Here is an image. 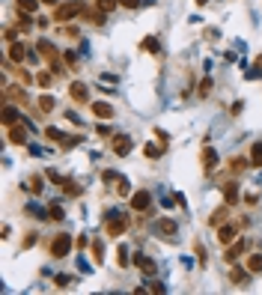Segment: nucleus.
Masks as SVG:
<instances>
[{"label":"nucleus","mask_w":262,"mask_h":295,"mask_svg":"<svg viewBox=\"0 0 262 295\" xmlns=\"http://www.w3.org/2000/svg\"><path fill=\"white\" fill-rule=\"evenodd\" d=\"M39 0H18V12H36Z\"/></svg>","instance_id":"obj_24"},{"label":"nucleus","mask_w":262,"mask_h":295,"mask_svg":"<svg viewBox=\"0 0 262 295\" xmlns=\"http://www.w3.org/2000/svg\"><path fill=\"white\" fill-rule=\"evenodd\" d=\"M104 15H107V12H101V9H84V18H87L89 24H95V27H101V24L107 21Z\"/></svg>","instance_id":"obj_12"},{"label":"nucleus","mask_w":262,"mask_h":295,"mask_svg":"<svg viewBox=\"0 0 262 295\" xmlns=\"http://www.w3.org/2000/svg\"><path fill=\"white\" fill-rule=\"evenodd\" d=\"M236 236H239V230H236L233 224H221V227H218V242H221V245H233Z\"/></svg>","instance_id":"obj_5"},{"label":"nucleus","mask_w":262,"mask_h":295,"mask_svg":"<svg viewBox=\"0 0 262 295\" xmlns=\"http://www.w3.org/2000/svg\"><path fill=\"white\" fill-rule=\"evenodd\" d=\"M251 164H254V167H262V140L251 146Z\"/></svg>","instance_id":"obj_19"},{"label":"nucleus","mask_w":262,"mask_h":295,"mask_svg":"<svg viewBox=\"0 0 262 295\" xmlns=\"http://www.w3.org/2000/svg\"><path fill=\"white\" fill-rule=\"evenodd\" d=\"M113 152H116L119 158H125V155L131 152V140H128L125 134H116V137H113Z\"/></svg>","instance_id":"obj_7"},{"label":"nucleus","mask_w":262,"mask_h":295,"mask_svg":"<svg viewBox=\"0 0 262 295\" xmlns=\"http://www.w3.org/2000/svg\"><path fill=\"white\" fill-rule=\"evenodd\" d=\"M54 284H57L60 290H66V287L72 284V278H66V275H57V281H54Z\"/></svg>","instance_id":"obj_37"},{"label":"nucleus","mask_w":262,"mask_h":295,"mask_svg":"<svg viewBox=\"0 0 262 295\" xmlns=\"http://www.w3.org/2000/svg\"><path fill=\"white\" fill-rule=\"evenodd\" d=\"M24 57H27L24 45H21V42H12V45H9V60H12V63H21Z\"/></svg>","instance_id":"obj_16"},{"label":"nucleus","mask_w":262,"mask_h":295,"mask_svg":"<svg viewBox=\"0 0 262 295\" xmlns=\"http://www.w3.org/2000/svg\"><path fill=\"white\" fill-rule=\"evenodd\" d=\"M158 230H161V233H167V236H173V233H176V221L161 218V221H158Z\"/></svg>","instance_id":"obj_23"},{"label":"nucleus","mask_w":262,"mask_h":295,"mask_svg":"<svg viewBox=\"0 0 262 295\" xmlns=\"http://www.w3.org/2000/svg\"><path fill=\"white\" fill-rule=\"evenodd\" d=\"M212 93V78H203V84H200V96H209Z\"/></svg>","instance_id":"obj_34"},{"label":"nucleus","mask_w":262,"mask_h":295,"mask_svg":"<svg viewBox=\"0 0 262 295\" xmlns=\"http://www.w3.org/2000/svg\"><path fill=\"white\" fill-rule=\"evenodd\" d=\"M215 167H218V152L206 146V149H203V170H206V173H212Z\"/></svg>","instance_id":"obj_11"},{"label":"nucleus","mask_w":262,"mask_h":295,"mask_svg":"<svg viewBox=\"0 0 262 295\" xmlns=\"http://www.w3.org/2000/svg\"><path fill=\"white\" fill-rule=\"evenodd\" d=\"M51 221H63V209L60 206H51V215H48Z\"/></svg>","instance_id":"obj_36"},{"label":"nucleus","mask_w":262,"mask_h":295,"mask_svg":"<svg viewBox=\"0 0 262 295\" xmlns=\"http://www.w3.org/2000/svg\"><path fill=\"white\" fill-rule=\"evenodd\" d=\"M39 3H45V6H54V3H57V0H39Z\"/></svg>","instance_id":"obj_45"},{"label":"nucleus","mask_w":262,"mask_h":295,"mask_svg":"<svg viewBox=\"0 0 262 295\" xmlns=\"http://www.w3.org/2000/svg\"><path fill=\"white\" fill-rule=\"evenodd\" d=\"M227 215H230V206L224 203L221 209H215V212H212V218H209V227H221V224L227 221Z\"/></svg>","instance_id":"obj_14"},{"label":"nucleus","mask_w":262,"mask_h":295,"mask_svg":"<svg viewBox=\"0 0 262 295\" xmlns=\"http://www.w3.org/2000/svg\"><path fill=\"white\" fill-rule=\"evenodd\" d=\"M92 116H98V119H113V104H110V101H92Z\"/></svg>","instance_id":"obj_6"},{"label":"nucleus","mask_w":262,"mask_h":295,"mask_svg":"<svg viewBox=\"0 0 262 295\" xmlns=\"http://www.w3.org/2000/svg\"><path fill=\"white\" fill-rule=\"evenodd\" d=\"M9 143H18V146H24V143H27V131H24L21 125H15V128L9 131Z\"/></svg>","instance_id":"obj_17"},{"label":"nucleus","mask_w":262,"mask_h":295,"mask_svg":"<svg viewBox=\"0 0 262 295\" xmlns=\"http://www.w3.org/2000/svg\"><path fill=\"white\" fill-rule=\"evenodd\" d=\"M36 81H39L42 87H51V81H54V78H51V75H45V72H39V78H36Z\"/></svg>","instance_id":"obj_38"},{"label":"nucleus","mask_w":262,"mask_h":295,"mask_svg":"<svg viewBox=\"0 0 262 295\" xmlns=\"http://www.w3.org/2000/svg\"><path fill=\"white\" fill-rule=\"evenodd\" d=\"M248 272H251V275L262 272V254H251V257H248Z\"/></svg>","instance_id":"obj_18"},{"label":"nucleus","mask_w":262,"mask_h":295,"mask_svg":"<svg viewBox=\"0 0 262 295\" xmlns=\"http://www.w3.org/2000/svg\"><path fill=\"white\" fill-rule=\"evenodd\" d=\"M119 3H122L125 9H137V6H140V0H119Z\"/></svg>","instance_id":"obj_43"},{"label":"nucleus","mask_w":262,"mask_h":295,"mask_svg":"<svg viewBox=\"0 0 262 295\" xmlns=\"http://www.w3.org/2000/svg\"><path fill=\"white\" fill-rule=\"evenodd\" d=\"M224 203L227 206H236L239 203V185H233V182L224 185Z\"/></svg>","instance_id":"obj_13"},{"label":"nucleus","mask_w":262,"mask_h":295,"mask_svg":"<svg viewBox=\"0 0 262 295\" xmlns=\"http://www.w3.org/2000/svg\"><path fill=\"white\" fill-rule=\"evenodd\" d=\"M30 24H33V18H30V12H21L18 15V21H15V27L24 33V30H30Z\"/></svg>","instance_id":"obj_21"},{"label":"nucleus","mask_w":262,"mask_h":295,"mask_svg":"<svg viewBox=\"0 0 262 295\" xmlns=\"http://www.w3.org/2000/svg\"><path fill=\"white\" fill-rule=\"evenodd\" d=\"M206 3H209V0H197V6H206Z\"/></svg>","instance_id":"obj_46"},{"label":"nucleus","mask_w":262,"mask_h":295,"mask_svg":"<svg viewBox=\"0 0 262 295\" xmlns=\"http://www.w3.org/2000/svg\"><path fill=\"white\" fill-rule=\"evenodd\" d=\"M143 51L158 54V39H155V36H146V39H143Z\"/></svg>","instance_id":"obj_26"},{"label":"nucleus","mask_w":262,"mask_h":295,"mask_svg":"<svg viewBox=\"0 0 262 295\" xmlns=\"http://www.w3.org/2000/svg\"><path fill=\"white\" fill-rule=\"evenodd\" d=\"M39 107H42L45 113H48V110H54V98H51V96H42V98H39Z\"/></svg>","instance_id":"obj_29"},{"label":"nucleus","mask_w":262,"mask_h":295,"mask_svg":"<svg viewBox=\"0 0 262 295\" xmlns=\"http://www.w3.org/2000/svg\"><path fill=\"white\" fill-rule=\"evenodd\" d=\"M119 266H128V251L125 248H119V260H116Z\"/></svg>","instance_id":"obj_40"},{"label":"nucleus","mask_w":262,"mask_h":295,"mask_svg":"<svg viewBox=\"0 0 262 295\" xmlns=\"http://www.w3.org/2000/svg\"><path fill=\"white\" fill-rule=\"evenodd\" d=\"M95 6H98L101 12H113V9L122 6V3H119V0H95Z\"/></svg>","instance_id":"obj_25"},{"label":"nucleus","mask_w":262,"mask_h":295,"mask_svg":"<svg viewBox=\"0 0 262 295\" xmlns=\"http://www.w3.org/2000/svg\"><path fill=\"white\" fill-rule=\"evenodd\" d=\"M128 191H131L128 182H125V179H116V194H119V197H128Z\"/></svg>","instance_id":"obj_31"},{"label":"nucleus","mask_w":262,"mask_h":295,"mask_svg":"<svg viewBox=\"0 0 262 295\" xmlns=\"http://www.w3.org/2000/svg\"><path fill=\"white\" fill-rule=\"evenodd\" d=\"M245 167H248V161H245V158H230V170H233V173H242Z\"/></svg>","instance_id":"obj_28"},{"label":"nucleus","mask_w":262,"mask_h":295,"mask_svg":"<svg viewBox=\"0 0 262 295\" xmlns=\"http://www.w3.org/2000/svg\"><path fill=\"white\" fill-rule=\"evenodd\" d=\"M248 251V239H242L239 245H233V248H227V254H224V260L227 263H236V260H242V254Z\"/></svg>","instance_id":"obj_9"},{"label":"nucleus","mask_w":262,"mask_h":295,"mask_svg":"<svg viewBox=\"0 0 262 295\" xmlns=\"http://www.w3.org/2000/svg\"><path fill=\"white\" fill-rule=\"evenodd\" d=\"M134 263H137V269H140L143 275H155V272H158V266H155L149 257H140V254H137V257H134Z\"/></svg>","instance_id":"obj_15"},{"label":"nucleus","mask_w":262,"mask_h":295,"mask_svg":"<svg viewBox=\"0 0 262 295\" xmlns=\"http://www.w3.org/2000/svg\"><path fill=\"white\" fill-rule=\"evenodd\" d=\"M161 149H167V146H161V143H158V146H152V143H149V146H146L143 152H146L149 158H158V155H161Z\"/></svg>","instance_id":"obj_30"},{"label":"nucleus","mask_w":262,"mask_h":295,"mask_svg":"<svg viewBox=\"0 0 262 295\" xmlns=\"http://www.w3.org/2000/svg\"><path fill=\"white\" fill-rule=\"evenodd\" d=\"M254 66H257V69L262 72V57H257V63H254Z\"/></svg>","instance_id":"obj_44"},{"label":"nucleus","mask_w":262,"mask_h":295,"mask_svg":"<svg viewBox=\"0 0 262 295\" xmlns=\"http://www.w3.org/2000/svg\"><path fill=\"white\" fill-rule=\"evenodd\" d=\"M48 179H51V182H57V185H63V182H66V179H63L60 173H54V170H48Z\"/></svg>","instance_id":"obj_39"},{"label":"nucleus","mask_w":262,"mask_h":295,"mask_svg":"<svg viewBox=\"0 0 262 295\" xmlns=\"http://www.w3.org/2000/svg\"><path fill=\"white\" fill-rule=\"evenodd\" d=\"M30 191H33V194H39V191H42V179H39V176H33V179H30Z\"/></svg>","instance_id":"obj_35"},{"label":"nucleus","mask_w":262,"mask_h":295,"mask_svg":"<svg viewBox=\"0 0 262 295\" xmlns=\"http://www.w3.org/2000/svg\"><path fill=\"white\" fill-rule=\"evenodd\" d=\"M45 137H51V140H60V143H63V140H66V134H63V131H60V128H51V125H48V128H45Z\"/></svg>","instance_id":"obj_27"},{"label":"nucleus","mask_w":262,"mask_h":295,"mask_svg":"<svg viewBox=\"0 0 262 295\" xmlns=\"http://www.w3.org/2000/svg\"><path fill=\"white\" fill-rule=\"evenodd\" d=\"M149 191H137V194H131V209L134 212H143V209H149Z\"/></svg>","instance_id":"obj_8"},{"label":"nucleus","mask_w":262,"mask_h":295,"mask_svg":"<svg viewBox=\"0 0 262 295\" xmlns=\"http://www.w3.org/2000/svg\"><path fill=\"white\" fill-rule=\"evenodd\" d=\"M36 51H39V57H45L48 63H51V69H54V75H60L63 72V63H60V57H57V48L51 45V42H36Z\"/></svg>","instance_id":"obj_1"},{"label":"nucleus","mask_w":262,"mask_h":295,"mask_svg":"<svg viewBox=\"0 0 262 295\" xmlns=\"http://www.w3.org/2000/svg\"><path fill=\"white\" fill-rule=\"evenodd\" d=\"M78 15H84V3H81V0L57 6V12H54V21H72V18H78Z\"/></svg>","instance_id":"obj_2"},{"label":"nucleus","mask_w":262,"mask_h":295,"mask_svg":"<svg viewBox=\"0 0 262 295\" xmlns=\"http://www.w3.org/2000/svg\"><path fill=\"white\" fill-rule=\"evenodd\" d=\"M92 257H95V263H101V257H104V245L101 242H92Z\"/></svg>","instance_id":"obj_32"},{"label":"nucleus","mask_w":262,"mask_h":295,"mask_svg":"<svg viewBox=\"0 0 262 295\" xmlns=\"http://www.w3.org/2000/svg\"><path fill=\"white\" fill-rule=\"evenodd\" d=\"M69 251H72V239H69V236H57V239L51 242V257L60 260V257H66Z\"/></svg>","instance_id":"obj_3"},{"label":"nucleus","mask_w":262,"mask_h":295,"mask_svg":"<svg viewBox=\"0 0 262 295\" xmlns=\"http://www.w3.org/2000/svg\"><path fill=\"white\" fill-rule=\"evenodd\" d=\"M33 245H36V233H30V236L24 239V245H21V248H33Z\"/></svg>","instance_id":"obj_42"},{"label":"nucleus","mask_w":262,"mask_h":295,"mask_svg":"<svg viewBox=\"0 0 262 295\" xmlns=\"http://www.w3.org/2000/svg\"><path fill=\"white\" fill-rule=\"evenodd\" d=\"M69 93H72V98H75L78 104H84V101H87V84L72 81V84H69Z\"/></svg>","instance_id":"obj_10"},{"label":"nucleus","mask_w":262,"mask_h":295,"mask_svg":"<svg viewBox=\"0 0 262 295\" xmlns=\"http://www.w3.org/2000/svg\"><path fill=\"white\" fill-rule=\"evenodd\" d=\"M125 227H128V218H125V215L110 218V221H107V236H113V239H116V236H122V233H125Z\"/></svg>","instance_id":"obj_4"},{"label":"nucleus","mask_w":262,"mask_h":295,"mask_svg":"<svg viewBox=\"0 0 262 295\" xmlns=\"http://www.w3.org/2000/svg\"><path fill=\"white\" fill-rule=\"evenodd\" d=\"M101 179H104V182H116V173H113V170H104Z\"/></svg>","instance_id":"obj_41"},{"label":"nucleus","mask_w":262,"mask_h":295,"mask_svg":"<svg viewBox=\"0 0 262 295\" xmlns=\"http://www.w3.org/2000/svg\"><path fill=\"white\" fill-rule=\"evenodd\" d=\"M230 281H233L236 287H248V272H242V269H233V275H230Z\"/></svg>","instance_id":"obj_20"},{"label":"nucleus","mask_w":262,"mask_h":295,"mask_svg":"<svg viewBox=\"0 0 262 295\" xmlns=\"http://www.w3.org/2000/svg\"><path fill=\"white\" fill-rule=\"evenodd\" d=\"M63 191H66V194H72V197H78V194H81V188H78L75 182H63Z\"/></svg>","instance_id":"obj_33"},{"label":"nucleus","mask_w":262,"mask_h":295,"mask_svg":"<svg viewBox=\"0 0 262 295\" xmlns=\"http://www.w3.org/2000/svg\"><path fill=\"white\" fill-rule=\"evenodd\" d=\"M3 122H6V125H15V122H18V110L6 104V107H3Z\"/></svg>","instance_id":"obj_22"}]
</instances>
